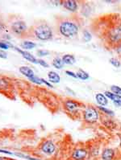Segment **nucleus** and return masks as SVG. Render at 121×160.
<instances>
[{"label": "nucleus", "mask_w": 121, "mask_h": 160, "mask_svg": "<svg viewBox=\"0 0 121 160\" xmlns=\"http://www.w3.org/2000/svg\"><path fill=\"white\" fill-rule=\"evenodd\" d=\"M93 33L107 50H114L121 42V15L109 14L96 18L91 23Z\"/></svg>", "instance_id": "obj_1"}, {"label": "nucleus", "mask_w": 121, "mask_h": 160, "mask_svg": "<svg viewBox=\"0 0 121 160\" xmlns=\"http://www.w3.org/2000/svg\"><path fill=\"white\" fill-rule=\"evenodd\" d=\"M82 26V19L78 15L56 19L55 30L59 36L68 39L78 36Z\"/></svg>", "instance_id": "obj_2"}, {"label": "nucleus", "mask_w": 121, "mask_h": 160, "mask_svg": "<svg viewBox=\"0 0 121 160\" xmlns=\"http://www.w3.org/2000/svg\"><path fill=\"white\" fill-rule=\"evenodd\" d=\"M54 30L45 20L40 19L32 24L28 30V36L38 40L48 41L53 38Z\"/></svg>", "instance_id": "obj_3"}, {"label": "nucleus", "mask_w": 121, "mask_h": 160, "mask_svg": "<svg viewBox=\"0 0 121 160\" xmlns=\"http://www.w3.org/2000/svg\"><path fill=\"white\" fill-rule=\"evenodd\" d=\"M63 107L65 112L73 119H78L86 107L83 103L74 100V99H66L63 102Z\"/></svg>", "instance_id": "obj_4"}, {"label": "nucleus", "mask_w": 121, "mask_h": 160, "mask_svg": "<svg viewBox=\"0 0 121 160\" xmlns=\"http://www.w3.org/2000/svg\"><path fill=\"white\" fill-rule=\"evenodd\" d=\"M100 118V114L97 107L91 105H86V107L82 112V119L87 125H94L97 122Z\"/></svg>", "instance_id": "obj_5"}, {"label": "nucleus", "mask_w": 121, "mask_h": 160, "mask_svg": "<svg viewBox=\"0 0 121 160\" xmlns=\"http://www.w3.org/2000/svg\"><path fill=\"white\" fill-rule=\"evenodd\" d=\"M10 30L15 36L24 38L28 36V27L26 23L22 19H16L10 24Z\"/></svg>", "instance_id": "obj_6"}, {"label": "nucleus", "mask_w": 121, "mask_h": 160, "mask_svg": "<svg viewBox=\"0 0 121 160\" xmlns=\"http://www.w3.org/2000/svg\"><path fill=\"white\" fill-rule=\"evenodd\" d=\"M80 1H75V0H63L60 1V3L61 6L66 9L67 11H71V12H76L78 11V8L79 7L78 3Z\"/></svg>", "instance_id": "obj_7"}, {"label": "nucleus", "mask_w": 121, "mask_h": 160, "mask_svg": "<svg viewBox=\"0 0 121 160\" xmlns=\"http://www.w3.org/2000/svg\"><path fill=\"white\" fill-rule=\"evenodd\" d=\"M40 148L46 155H52L56 150V146L52 141L46 140L45 142H42Z\"/></svg>", "instance_id": "obj_8"}, {"label": "nucleus", "mask_w": 121, "mask_h": 160, "mask_svg": "<svg viewBox=\"0 0 121 160\" xmlns=\"http://www.w3.org/2000/svg\"><path fill=\"white\" fill-rule=\"evenodd\" d=\"M87 155V151L85 148H77L72 152L71 157L74 160H83Z\"/></svg>", "instance_id": "obj_9"}, {"label": "nucleus", "mask_w": 121, "mask_h": 160, "mask_svg": "<svg viewBox=\"0 0 121 160\" xmlns=\"http://www.w3.org/2000/svg\"><path fill=\"white\" fill-rule=\"evenodd\" d=\"M15 49L16 50V51H17V52H19V53H20V54L23 56V57L24 58V59H25V60H28V61L31 62V63L38 64L37 59H36V57H34L33 55H32L30 52H27V51H23V50H22V49H18V48H16V47L15 48Z\"/></svg>", "instance_id": "obj_10"}, {"label": "nucleus", "mask_w": 121, "mask_h": 160, "mask_svg": "<svg viewBox=\"0 0 121 160\" xmlns=\"http://www.w3.org/2000/svg\"><path fill=\"white\" fill-rule=\"evenodd\" d=\"M104 95L106 96V97H108L109 99L112 101L116 106H121V95H116L108 91H106L104 93Z\"/></svg>", "instance_id": "obj_11"}, {"label": "nucleus", "mask_w": 121, "mask_h": 160, "mask_svg": "<svg viewBox=\"0 0 121 160\" xmlns=\"http://www.w3.org/2000/svg\"><path fill=\"white\" fill-rule=\"evenodd\" d=\"M115 150L111 148H105L103 149L102 152V160H112L115 158Z\"/></svg>", "instance_id": "obj_12"}, {"label": "nucleus", "mask_w": 121, "mask_h": 160, "mask_svg": "<svg viewBox=\"0 0 121 160\" xmlns=\"http://www.w3.org/2000/svg\"><path fill=\"white\" fill-rule=\"evenodd\" d=\"M95 99H96L97 103L99 105V106H105V105H107V102H108L106 96L101 93H97L95 95Z\"/></svg>", "instance_id": "obj_13"}, {"label": "nucleus", "mask_w": 121, "mask_h": 160, "mask_svg": "<svg viewBox=\"0 0 121 160\" xmlns=\"http://www.w3.org/2000/svg\"><path fill=\"white\" fill-rule=\"evenodd\" d=\"M19 72L20 73H22L23 75H24L25 77H28V78H31L34 76V72L32 71V68H30L29 67H27V66H21L19 68Z\"/></svg>", "instance_id": "obj_14"}, {"label": "nucleus", "mask_w": 121, "mask_h": 160, "mask_svg": "<svg viewBox=\"0 0 121 160\" xmlns=\"http://www.w3.org/2000/svg\"><path fill=\"white\" fill-rule=\"evenodd\" d=\"M62 62L65 64H74L76 62V59L72 54H65L61 58Z\"/></svg>", "instance_id": "obj_15"}, {"label": "nucleus", "mask_w": 121, "mask_h": 160, "mask_svg": "<svg viewBox=\"0 0 121 160\" xmlns=\"http://www.w3.org/2000/svg\"><path fill=\"white\" fill-rule=\"evenodd\" d=\"M10 82L6 78L3 77H0V92H5L8 91L10 88Z\"/></svg>", "instance_id": "obj_16"}, {"label": "nucleus", "mask_w": 121, "mask_h": 160, "mask_svg": "<svg viewBox=\"0 0 121 160\" xmlns=\"http://www.w3.org/2000/svg\"><path fill=\"white\" fill-rule=\"evenodd\" d=\"M48 77H49V81L53 83H59L60 81V76L57 74V72H53V71H50L48 72Z\"/></svg>", "instance_id": "obj_17"}, {"label": "nucleus", "mask_w": 121, "mask_h": 160, "mask_svg": "<svg viewBox=\"0 0 121 160\" xmlns=\"http://www.w3.org/2000/svg\"><path fill=\"white\" fill-rule=\"evenodd\" d=\"M52 64L54 68H56L57 69H61L63 68L64 63L62 62V60L59 57H55L52 61Z\"/></svg>", "instance_id": "obj_18"}, {"label": "nucleus", "mask_w": 121, "mask_h": 160, "mask_svg": "<svg viewBox=\"0 0 121 160\" xmlns=\"http://www.w3.org/2000/svg\"><path fill=\"white\" fill-rule=\"evenodd\" d=\"M76 74H77L78 78L81 79V80H83V81H86V80L89 79V77H90V76H89V74L87 73V72H85L84 70H82V69H78V72H76Z\"/></svg>", "instance_id": "obj_19"}, {"label": "nucleus", "mask_w": 121, "mask_h": 160, "mask_svg": "<svg viewBox=\"0 0 121 160\" xmlns=\"http://www.w3.org/2000/svg\"><path fill=\"white\" fill-rule=\"evenodd\" d=\"M21 47L23 49H32L36 47V44L32 41H24L21 44Z\"/></svg>", "instance_id": "obj_20"}, {"label": "nucleus", "mask_w": 121, "mask_h": 160, "mask_svg": "<svg viewBox=\"0 0 121 160\" xmlns=\"http://www.w3.org/2000/svg\"><path fill=\"white\" fill-rule=\"evenodd\" d=\"M97 108H98V110H100V111L102 112V114H105V115H107V116H114L115 115V113H114L113 111L110 110V109H108L104 108L103 106H98Z\"/></svg>", "instance_id": "obj_21"}, {"label": "nucleus", "mask_w": 121, "mask_h": 160, "mask_svg": "<svg viewBox=\"0 0 121 160\" xmlns=\"http://www.w3.org/2000/svg\"><path fill=\"white\" fill-rule=\"evenodd\" d=\"M110 64L114 66L115 68H120L121 66V62L120 60L116 58V57H112V58H110L109 59Z\"/></svg>", "instance_id": "obj_22"}, {"label": "nucleus", "mask_w": 121, "mask_h": 160, "mask_svg": "<svg viewBox=\"0 0 121 160\" xmlns=\"http://www.w3.org/2000/svg\"><path fill=\"white\" fill-rule=\"evenodd\" d=\"M82 35H83V41L84 42H89L91 40V38H92V35L91 33L87 31V29H84L82 31Z\"/></svg>", "instance_id": "obj_23"}, {"label": "nucleus", "mask_w": 121, "mask_h": 160, "mask_svg": "<svg viewBox=\"0 0 121 160\" xmlns=\"http://www.w3.org/2000/svg\"><path fill=\"white\" fill-rule=\"evenodd\" d=\"M110 90L111 91V93L116 95H121V88L117 85H111Z\"/></svg>", "instance_id": "obj_24"}, {"label": "nucleus", "mask_w": 121, "mask_h": 160, "mask_svg": "<svg viewBox=\"0 0 121 160\" xmlns=\"http://www.w3.org/2000/svg\"><path fill=\"white\" fill-rule=\"evenodd\" d=\"M114 51L116 52V54L121 58V42H120V43L115 47Z\"/></svg>", "instance_id": "obj_25"}, {"label": "nucleus", "mask_w": 121, "mask_h": 160, "mask_svg": "<svg viewBox=\"0 0 121 160\" xmlns=\"http://www.w3.org/2000/svg\"><path fill=\"white\" fill-rule=\"evenodd\" d=\"M29 80H30L32 82H33V83H36V84H39V85L42 84L41 79L39 78V77H36V76H33L32 77L29 78Z\"/></svg>", "instance_id": "obj_26"}, {"label": "nucleus", "mask_w": 121, "mask_h": 160, "mask_svg": "<svg viewBox=\"0 0 121 160\" xmlns=\"http://www.w3.org/2000/svg\"><path fill=\"white\" fill-rule=\"evenodd\" d=\"M49 54V52L48 51H45V50H39L37 52V55L39 56H48Z\"/></svg>", "instance_id": "obj_27"}, {"label": "nucleus", "mask_w": 121, "mask_h": 160, "mask_svg": "<svg viewBox=\"0 0 121 160\" xmlns=\"http://www.w3.org/2000/svg\"><path fill=\"white\" fill-rule=\"evenodd\" d=\"M37 63L40 64H41V66H43L44 68H49V64H47V62H46V61L41 60V59H39V60H38V61H37Z\"/></svg>", "instance_id": "obj_28"}, {"label": "nucleus", "mask_w": 121, "mask_h": 160, "mask_svg": "<svg viewBox=\"0 0 121 160\" xmlns=\"http://www.w3.org/2000/svg\"><path fill=\"white\" fill-rule=\"evenodd\" d=\"M8 49H9L8 44H7L6 43H3V42H0V49H2V50H8Z\"/></svg>", "instance_id": "obj_29"}, {"label": "nucleus", "mask_w": 121, "mask_h": 160, "mask_svg": "<svg viewBox=\"0 0 121 160\" xmlns=\"http://www.w3.org/2000/svg\"><path fill=\"white\" fill-rule=\"evenodd\" d=\"M8 57V53L3 51L2 49H0V58H3V59H6Z\"/></svg>", "instance_id": "obj_30"}, {"label": "nucleus", "mask_w": 121, "mask_h": 160, "mask_svg": "<svg viewBox=\"0 0 121 160\" xmlns=\"http://www.w3.org/2000/svg\"><path fill=\"white\" fill-rule=\"evenodd\" d=\"M65 73L67 75H69V77H74V78H78V77H77V74L76 73H74V72H71V71H65Z\"/></svg>", "instance_id": "obj_31"}, {"label": "nucleus", "mask_w": 121, "mask_h": 160, "mask_svg": "<svg viewBox=\"0 0 121 160\" xmlns=\"http://www.w3.org/2000/svg\"><path fill=\"white\" fill-rule=\"evenodd\" d=\"M41 81H42V83H44V84H45L46 85H48L49 87H50V88H53V86L51 85V84H49V82L48 81H46L45 80V79H41Z\"/></svg>", "instance_id": "obj_32"}, {"label": "nucleus", "mask_w": 121, "mask_h": 160, "mask_svg": "<svg viewBox=\"0 0 121 160\" xmlns=\"http://www.w3.org/2000/svg\"><path fill=\"white\" fill-rule=\"evenodd\" d=\"M0 152L4 153V154H8V155H11L12 153L9 152V151H7V150H0Z\"/></svg>", "instance_id": "obj_33"}, {"label": "nucleus", "mask_w": 121, "mask_h": 160, "mask_svg": "<svg viewBox=\"0 0 121 160\" xmlns=\"http://www.w3.org/2000/svg\"><path fill=\"white\" fill-rule=\"evenodd\" d=\"M119 137H120V147H121V134H119Z\"/></svg>", "instance_id": "obj_34"}, {"label": "nucleus", "mask_w": 121, "mask_h": 160, "mask_svg": "<svg viewBox=\"0 0 121 160\" xmlns=\"http://www.w3.org/2000/svg\"><path fill=\"white\" fill-rule=\"evenodd\" d=\"M0 160H4L3 158H2V157H0Z\"/></svg>", "instance_id": "obj_35"}]
</instances>
